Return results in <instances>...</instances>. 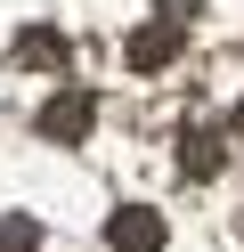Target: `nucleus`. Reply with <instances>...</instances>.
<instances>
[{"label":"nucleus","instance_id":"nucleus-1","mask_svg":"<svg viewBox=\"0 0 244 252\" xmlns=\"http://www.w3.org/2000/svg\"><path fill=\"white\" fill-rule=\"evenodd\" d=\"M114 244L122 252H155L163 244V220L155 212H114Z\"/></svg>","mask_w":244,"mask_h":252},{"label":"nucleus","instance_id":"nucleus-2","mask_svg":"<svg viewBox=\"0 0 244 252\" xmlns=\"http://www.w3.org/2000/svg\"><path fill=\"white\" fill-rule=\"evenodd\" d=\"M81 114H90V106H81V98H65V106H49V114H41V130H49V138H57V130L73 138V130H81Z\"/></svg>","mask_w":244,"mask_h":252},{"label":"nucleus","instance_id":"nucleus-3","mask_svg":"<svg viewBox=\"0 0 244 252\" xmlns=\"http://www.w3.org/2000/svg\"><path fill=\"white\" fill-rule=\"evenodd\" d=\"M0 252H33V220H0Z\"/></svg>","mask_w":244,"mask_h":252}]
</instances>
